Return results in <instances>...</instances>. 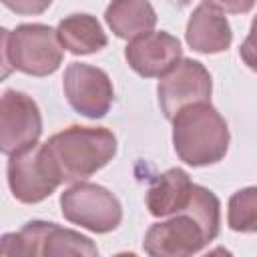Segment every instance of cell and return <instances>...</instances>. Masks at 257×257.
I'll return each mask as SVG.
<instances>
[{"mask_svg":"<svg viewBox=\"0 0 257 257\" xmlns=\"http://www.w3.org/2000/svg\"><path fill=\"white\" fill-rule=\"evenodd\" d=\"M62 86L68 104L76 112L88 118H100L108 112L112 102V84L104 70L72 62L64 72Z\"/></svg>","mask_w":257,"mask_h":257,"instance_id":"obj_10","label":"cell"},{"mask_svg":"<svg viewBox=\"0 0 257 257\" xmlns=\"http://www.w3.org/2000/svg\"><path fill=\"white\" fill-rule=\"evenodd\" d=\"M173 145L187 165H213L227 153V122L209 102L189 104L173 118Z\"/></svg>","mask_w":257,"mask_h":257,"instance_id":"obj_3","label":"cell"},{"mask_svg":"<svg viewBox=\"0 0 257 257\" xmlns=\"http://www.w3.org/2000/svg\"><path fill=\"white\" fill-rule=\"evenodd\" d=\"M193 195V183L181 169L159 175L147 191V207L155 217H167L183 211Z\"/></svg>","mask_w":257,"mask_h":257,"instance_id":"obj_13","label":"cell"},{"mask_svg":"<svg viewBox=\"0 0 257 257\" xmlns=\"http://www.w3.org/2000/svg\"><path fill=\"white\" fill-rule=\"evenodd\" d=\"M52 0H2L6 8H10L16 14H40L50 6Z\"/></svg>","mask_w":257,"mask_h":257,"instance_id":"obj_18","label":"cell"},{"mask_svg":"<svg viewBox=\"0 0 257 257\" xmlns=\"http://www.w3.org/2000/svg\"><path fill=\"white\" fill-rule=\"evenodd\" d=\"M203 4L215 10H221V12H229V14H243L253 8L255 0H203Z\"/></svg>","mask_w":257,"mask_h":257,"instance_id":"obj_19","label":"cell"},{"mask_svg":"<svg viewBox=\"0 0 257 257\" xmlns=\"http://www.w3.org/2000/svg\"><path fill=\"white\" fill-rule=\"evenodd\" d=\"M62 183L44 147H30L22 153L10 155L8 185L20 203H40Z\"/></svg>","mask_w":257,"mask_h":257,"instance_id":"obj_7","label":"cell"},{"mask_svg":"<svg viewBox=\"0 0 257 257\" xmlns=\"http://www.w3.org/2000/svg\"><path fill=\"white\" fill-rule=\"evenodd\" d=\"M62 62L58 34L44 24H22L16 30H2V76L20 70L32 76L52 74Z\"/></svg>","mask_w":257,"mask_h":257,"instance_id":"obj_4","label":"cell"},{"mask_svg":"<svg viewBox=\"0 0 257 257\" xmlns=\"http://www.w3.org/2000/svg\"><path fill=\"white\" fill-rule=\"evenodd\" d=\"M241 52V58L243 62L257 72V16L253 18V24H251V30H249V36L245 38V42L241 44L239 48Z\"/></svg>","mask_w":257,"mask_h":257,"instance_id":"obj_17","label":"cell"},{"mask_svg":"<svg viewBox=\"0 0 257 257\" xmlns=\"http://www.w3.org/2000/svg\"><path fill=\"white\" fill-rule=\"evenodd\" d=\"M64 219L94 233H108L118 227L122 211L116 197L100 185L78 183L60 197Z\"/></svg>","mask_w":257,"mask_h":257,"instance_id":"obj_6","label":"cell"},{"mask_svg":"<svg viewBox=\"0 0 257 257\" xmlns=\"http://www.w3.org/2000/svg\"><path fill=\"white\" fill-rule=\"evenodd\" d=\"M173 6H177V8H183V6H187L191 0H169Z\"/></svg>","mask_w":257,"mask_h":257,"instance_id":"obj_20","label":"cell"},{"mask_svg":"<svg viewBox=\"0 0 257 257\" xmlns=\"http://www.w3.org/2000/svg\"><path fill=\"white\" fill-rule=\"evenodd\" d=\"M92 241L76 231L62 229L56 223L32 221L18 233L2 237L0 255H96Z\"/></svg>","mask_w":257,"mask_h":257,"instance_id":"obj_5","label":"cell"},{"mask_svg":"<svg viewBox=\"0 0 257 257\" xmlns=\"http://www.w3.org/2000/svg\"><path fill=\"white\" fill-rule=\"evenodd\" d=\"M48 159L62 181H82L102 169L116 153V139L108 128L70 126L44 145Z\"/></svg>","mask_w":257,"mask_h":257,"instance_id":"obj_2","label":"cell"},{"mask_svg":"<svg viewBox=\"0 0 257 257\" xmlns=\"http://www.w3.org/2000/svg\"><path fill=\"white\" fill-rule=\"evenodd\" d=\"M229 227L237 233L257 231V187L237 191L229 199Z\"/></svg>","mask_w":257,"mask_h":257,"instance_id":"obj_16","label":"cell"},{"mask_svg":"<svg viewBox=\"0 0 257 257\" xmlns=\"http://www.w3.org/2000/svg\"><path fill=\"white\" fill-rule=\"evenodd\" d=\"M219 199L209 189L193 185L189 205L177 217L153 225L143 247L153 257H187L199 253L219 235Z\"/></svg>","mask_w":257,"mask_h":257,"instance_id":"obj_1","label":"cell"},{"mask_svg":"<svg viewBox=\"0 0 257 257\" xmlns=\"http://www.w3.org/2000/svg\"><path fill=\"white\" fill-rule=\"evenodd\" d=\"M58 40L72 54H92L106 46V34L96 18L88 14H72L58 24Z\"/></svg>","mask_w":257,"mask_h":257,"instance_id":"obj_15","label":"cell"},{"mask_svg":"<svg viewBox=\"0 0 257 257\" xmlns=\"http://www.w3.org/2000/svg\"><path fill=\"white\" fill-rule=\"evenodd\" d=\"M231 38V26L223 14L207 4L195 8L187 24V44L193 50L203 54L223 52L229 48Z\"/></svg>","mask_w":257,"mask_h":257,"instance_id":"obj_12","label":"cell"},{"mask_svg":"<svg viewBox=\"0 0 257 257\" xmlns=\"http://www.w3.org/2000/svg\"><path fill=\"white\" fill-rule=\"evenodd\" d=\"M42 133V118L36 102L16 90H6L0 100V149L16 155L36 145Z\"/></svg>","mask_w":257,"mask_h":257,"instance_id":"obj_8","label":"cell"},{"mask_svg":"<svg viewBox=\"0 0 257 257\" xmlns=\"http://www.w3.org/2000/svg\"><path fill=\"white\" fill-rule=\"evenodd\" d=\"M159 104L167 118H175L179 110L189 104L209 102L211 96V74L207 68L191 58L177 62L159 82Z\"/></svg>","mask_w":257,"mask_h":257,"instance_id":"obj_9","label":"cell"},{"mask_svg":"<svg viewBox=\"0 0 257 257\" xmlns=\"http://www.w3.org/2000/svg\"><path fill=\"white\" fill-rule=\"evenodd\" d=\"M104 18L118 38L131 40L151 32L157 22V14L149 0H112Z\"/></svg>","mask_w":257,"mask_h":257,"instance_id":"obj_14","label":"cell"},{"mask_svg":"<svg viewBox=\"0 0 257 257\" xmlns=\"http://www.w3.org/2000/svg\"><path fill=\"white\" fill-rule=\"evenodd\" d=\"M128 66L141 76H163L181 58V44L169 32H147L124 48Z\"/></svg>","mask_w":257,"mask_h":257,"instance_id":"obj_11","label":"cell"}]
</instances>
